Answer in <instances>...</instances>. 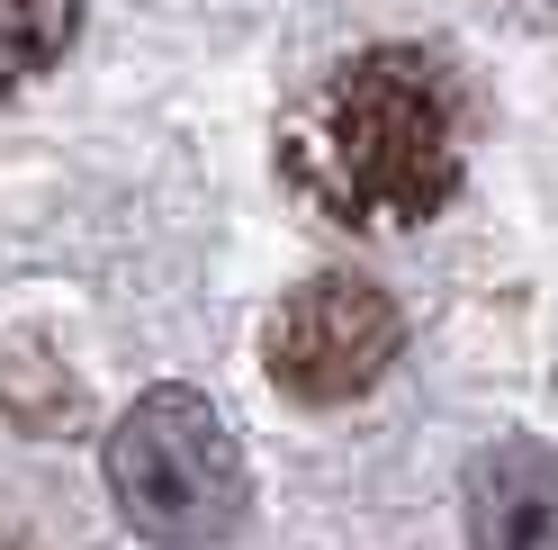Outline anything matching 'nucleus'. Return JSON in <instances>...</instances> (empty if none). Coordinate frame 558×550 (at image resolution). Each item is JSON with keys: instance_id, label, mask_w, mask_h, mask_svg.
Listing matches in <instances>:
<instances>
[{"instance_id": "obj_1", "label": "nucleus", "mask_w": 558, "mask_h": 550, "mask_svg": "<svg viewBox=\"0 0 558 550\" xmlns=\"http://www.w3.org/2000/svg\"><path fill=\"white\" fill-rule=\"evenodd\" d=\"M289 181L333 226L397 235L460 190V99L414 46H369L289 118Z\"/></svg>"}, {"instance_id": "obj_2", "label": "nucleus", "mask_w": 558, "mask_h": 550, "mask_svg": "<svg viewBox=\"0 0 558 550\" xmlns=\"http://www.w3.org/2000/svg\"><path fill=\"white\" fill-rule=\"evenodd\" d=\"M109 497L145 541L198 550V541H226L243 524L253 478H243V452H234L226 416L198 388H154L109 433Z\"/></svg>"}, {"instance_id": "obj_3", "label": "nucleus", "mask_w": 558, "mask_h": 550, "mask_svg": "<svg viewBox=\"0 0 558 550\" xmlns=\"http://www.w3.org/2000/svg\"><path fill=\"white\" fill-rule=\"evenodd\" d=\"M397 343H405L397 298L352 280V271H325V280H306L298 298H279L262 361L298 406H342V397L378 388V370L397 361Z\"/></svg>"}, {"instance_id": "obj_4", "label": "nucleus", "mask_w": 558, "mask_h": 550, "mask_svg": "<svg viewBox=\"0 0 558 550\" xmlns=\"http://www.w3.org/2000/svg\"><path fill=\"white\" fill-rule=\"evenodd\" d=\"M469 550H558V452L496 442L469 469Z\"/></svg>"}, {"instance_id": "obj_5", "label": "nucleus", "mask_w": 558, "mask_h": 550, "mask_svg": "<svg viewBox=\"0 0 558 550\" xmlns=\"http://www.w3.org/2000/svg\"><path fill=\"white\" fill-rule=\"evenodd\" d=\"M73 27H82V0H0V91L37 82L73 46Z\"/></svg>"}]
</instances>
